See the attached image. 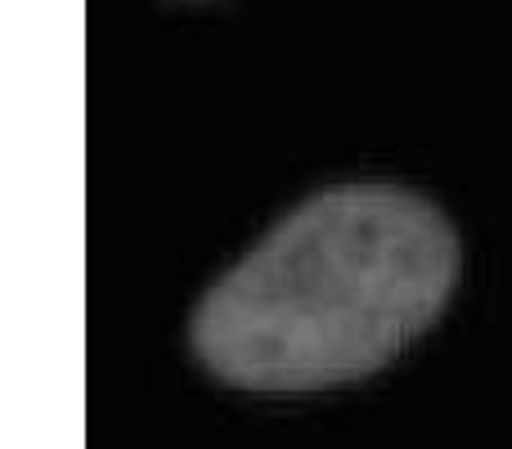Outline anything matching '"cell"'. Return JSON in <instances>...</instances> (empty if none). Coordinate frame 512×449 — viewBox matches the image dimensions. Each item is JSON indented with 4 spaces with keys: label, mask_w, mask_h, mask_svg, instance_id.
Segmentation results:
<instances>
[{
    "label": "cell",
    "mask_w": 512,
    "mask_h": 449,
    "mask_svg": "<svg viewBox=\"0 0 512 449\" xmlns=\"http://www.w3.org/2000/svg\"><path fill=\"white\" fill-rule=\"evenodd\" d=\"M463 279L454 221L400 185H337L292 207L189 319V346L239 391L369 378L445 315Z\"/></svg>",
    "instance_id": "obj_1"
}]
</instances>
